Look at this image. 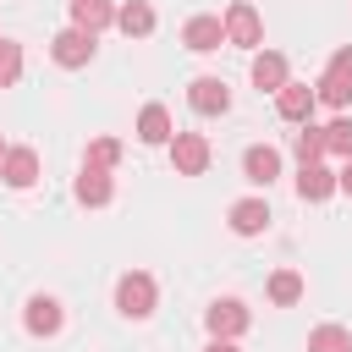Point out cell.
Here are the masks:
<instances>
[{"mask_svg": "<svg viewBox=\"0 0 352 352\" xmlns=\"http://www.w3.org/2000/svg\"><path fill=\"white\" fill-rule=\"evenodd\" d=\"M324 148L341 154V160H352V116H336V121L324 126Z\"/></svg>", "mask_w": 352, "mask_h": 352, "instance_id": "obj_23", "label": "cell"}, {"mask_svg": "<svg viewBox=\"0 0 352 352\" xmlns=\"http://www.w3.org/2000/svg\"><path fill=\"white\" fill-rule=\"evenodd\" d=\"M346 352H352V346H346Z\"/></svg>", "mask_w": 352, "mask_h": 352, "instance_id": "obj_30", "label": "cell"}, {"mask_svg": "<svg viewBox=\"0 0 352 352\" xmlns=\"http://www.w3.org/2000/svg\"><path fill=\"white\" fill-rule=\"evenodd\" d=\"M116 28H121L126 38H148V33H154V6H148V0H126V6H116Z\"/></svg>", "mask_w": 352, "mask_h": 352, "instance_id": "obj_17", "label": "cell"}, {"mask_svg": "<svg viewBox=\"0 0 352 352\" xmlns=\"http://www.w3.org/2000/svg\"><path fill=\"white\" fill-rule=\"evenodd\" d=\"M270 302H275V308L302 302V275H297V270H275V275H270Z\"/></svg>", "mask_w": 352, "mask_h": 352, "instance_id": "obj_19", "label": "cell"}, {"mask_svg": "<svg viewBox=\"0 0 352 352\" xmlns=\"http://www.w3.org/2000/svg\"><path fill=\"white\" fill-rule=\"evenodd\" d=\"M0 176H6V187H33L38 182V154L33 148H6V160H0Z\"/></svg>", "mask_w": 352, "mask_h": 352, "instance_id": "obj_12", "label": "cell"}, {"mask_svg": "<svg viewBox=\"0 0 352 352\" xmlns=\"http://www.w3.org/2000/svg\"><path fill=\"white\" fill-rule=\"evenodd\" d=\"M292 148H297V160H302V165L324 160V154H330V148H324V126H308V121H302V132H297V143H292Z\"/></svg>", "mask_w": 352, "mask_h": 352, "instance_id": "obj_21", "label": "cell"}, {"mask_svg": "<svg viewBox=\"0 0 352 352\" xmlns=\"http://www.w3.org/2000/svg\"><path fill=\"white\" fill-rule=\"evenodd\" d=\"M116 22V6L110 0H72V28H82V33H104Z\"/></svg>", "mask_w": 352, "mask_h": 352, "instance_id": "obj_18", "label": "cell"}, {"mask_svg": "<svg viewBox=\"0 0 352 352\" xmlns=\"http://www.w3.org/2000/svg\"><path fill=\"white\" fill-rule=\"evenodd\" d=\"M314 94H319V104H330V110H346V104H352V82L336 77V72H324V77L314 82Z\"/></svg>", "mask_w": 352, "mask_h": 352, "instance_id": "obj_20", "label": "cell"}, {"mask_svg": "<svg viewBox=\"0 0 352 352\" xmlns=\"http://www.w3.org/2000/svg\"><path fill=\"white\" fill-rule=\"evenodd\" d=\"M248 77H253V88H258V94H280V88L292 82V66H286V55H280V50H258V55H253V66H248Z\"/></svg>", "mask_w": 352, "mask_h": 352, "instance_id": "obj_5", "label": "cell"}, {"mask_svg": "<svg viewBox=\"0 0 352 352\" xmlns=\"http://www.w3.org/2000/svg\"><path fill=\"white\" fill-rule=\"evenodd\" d=\"M336 187H341V182H336V170H324L319 160L297 170V198H302V204H324V198H330Z\"/></svg>", "mask_w": 352, "mask_h": 352, "instance_id": "obj_13", "label": "cell"}, {"mask_svg": "<svg viewBox=\"0 0 352 352\" xmlns=\"http://www.w3.org/2000/svg\"><path fill=\"white\" fill-rule=\"evenodd\" d=\"M154 302H160V286H154V275H143V270H126V275L116 280V308H121L126 319H148V314H154Z\"/></svg>", "mask_w": 352, "mask_h": 352, "instance_id": "obj_1", "label": "cell"}, {"mask_svg": "<svg viewBox=\"0 0 352 352\" xmlns=\"http://www.w3.org/2000/svg\"><path fill=\"white\" fill-rule=\"evenodd\" d=\"M94 38H99V33H82V28H60V33L50 38V55H55V66H66V72L88 66V60H94Z\"/></svg>", "mask_w": 352, "mask_h": 352, "instance_id": "obj_3", "label": "cell"}, {"mask_svg": "<svg viewBox=\"0 0 352 352\" xmlns=\"http://www.w3.org/2000/svg\"><path fill=\"white\" fill-rule=\"evenodd\" d=\"M170 165H176V176H204L209 170V138L204 132H176L170 138Z\"/></svg>", "mask_w": 352, "mask_h": 352, "instance_id": "obj_4", "label": "cell"}, {"mask_svg": "<svg viewBox=\"0 0 352 352\" xmlns=\"http://www.w3.org/2000/svg\"><path fill=\"white\" fill-rule=\"evenodd\" d=\"M204 352H236V341H220V336H214V341H209Z\"/></svg>", "mask_w": 352, "mask_h": 352, "instance_id": "obj_28", "label": "cell"}, {"mask_svg": "<svg viewBox=\"0 0 352 352\" xmlns=\"http://www.w3.org/2000/svg\"><path fill=\"white\" fill-rule=\"evenodd\" d=\"M16 77H22V44L0 38V88H11Z\"/></svg>", "mask_w": 352, "mask_h": 352, "instance_id": "obj_24", "label": "cell"}, {"mask_svg": "<svg viewBox=\"0 0 352 352\" xmlns=\"http://www.w3.org/2000/svg\"><path fill=\"white\" fill-rule=\"evenodd\" d=\"M0 160H6V138H0Z\"/></svg>", "mask_w": 352, "mask_h": 352, "instance_id": "obj_29", "label": "cell"}, {"mask_svg": "<svg viewBox=\"0 0 352 352\" xmlns=\"http://www.w3.org/2000/svg\"><path fill=\"white\" fill-rule=\"evenodd\" d=\"M248 308L236 302V297H220V302H209V314H204V324H209V336H220V341H236L242 330H248Z\"/></svg>", "mask_w": 352, "mask_h": 352, "instance_id": "obj_7", "label": "cell"}, {"mask_svg": "<svg viewBox=\"0 0 352 352\" xmlns=\"http://www.w3.org/2000/svg\"><path fill=\"white\" fill-rule=\"evenodd\" d=\"M116 160H121V143H116V138H94V143H88V165H104V170H110Z\"/></svg>", "mask_w": 352, "mask_h": 352, "instance_id": "obj_25", "label": "cell"}, {"mask_svg": "<svg viewBox=\"0 0 352 352\" xmlns=\"http://www.w3.org/2000/svg\"><path fill=\"white\" fill-rule=\"evenodd\" d=\"M187 104H192L198 116H226V110H231L226 77H192V82H187Z\"/></svg>", "mask_w": 352, "mask_h": 352, "instance_id": "obj_6", "label": "cell"}, {"mask_svg": "<svg viewBox=\"0 0 352 352\" xmlns=\"http://www.w3.org/2000/svg\"><path fill=\"white\" fill-rule=\"evenodd\" d=\"M182 44H187L192 55L220 50V44H226V16H192V22L182 28Z\"/></svg>", "mask_w": 352, "mask_h": 352, "instance_id": "obj_8", "label": "cell"}, {"mask_svg": "<svg viewBox=\"0 0 352 352\" xmlns=\"http://www.w3.org/2000/svg\"><path fill=\"white\" fill-rule=\"evenodd\" d=\"M242 176H248L253 187H270V182L280 176V148H270V143H253V148L242 154Z\"/></svg>", "mask_w": 352, "mask_h": 352, "instance_id": "obj_9", "label": "cell"}, {"mask_svg": "<svg viewBox=\"0 0 352 352\" xmlns=\"http://www.w3.org/2000/svg\"><path fill=\"white\" fill-rule=\"evenodd\" d=\"M170 138H176L170 110H165V104H143V110H138V143L154 148V143H170Z\"/></svg>", "mask_w": 352, "mask_h": 352, "instance_id": "obj_15", "label": "cell"}, {"mask_svg": "<svg viewBox=\"0 0 352 352\" xmlns=\"http://www.w3.org/2000/svg\"><path fill=\"white\" fill-rule=\"evenodd\" d=\"M314 104H319V94H314L308 82H286V88L275 94V110H280V121H308V116H314Z\"/></svg>", "mask_w": 352, "mask_h": 352, "instance_id": "obj_11", "label": "cell"}, {"mask_svg": "<svg viewBox=\"0 0 352 352\" xmlns=\"http://www.w3.org/2000/svg\"><path fill=\"white\" fill-rule=\"evenodd\" d=\"M336 182H341V192H346V198H352V160H346V165H341V176H336Z\"/></svg>", "mask_w": 352, "mask_h": 352, "instance_id": "obj_27", "label": "cell"}, {"mask_svg": "<svg viewBox=\"0 0 352 352\" xmlns=\"http://www.w3.org/2000/svg\"><path fill=\"white\" fill-rule=\"evenodd\" d=\"M22 324H28L33 336H55V330L66 324V314H60V302H55V297H44V292H38V297H28V314H22Z\"/></svg>", "mask_w": 352, "mask_h": 352, "instance_id": "obj_14", "label": "cell"}, {"mask_svg": "<svg viewBox=\"0 0 352 352\" xmlns=\"http://www.w3.org/2000/svg\"><path fill=\"white\" fill-rule=\"evenodd\" d=\"M226 220H231L236 236H258V231H270V204L264 198H236Z\"/></svg>", "mask_w": 352, "mask_h": 352, "instance_id": "obj_10", "label": "cell"}, {"mask_svg": "<svg viewBox=\"0 0 352 352\" xmlns=\"http://www.w3.org/2000/svg\"><path fill=\"white\" fill-rule=\"evenodd\" d=\"M77 204H88V209L110 204V170L104 165H88L82 160V170H77Z\"/></svg>", "mask_w": 352, "mask_h": 352, "instance_id": "obj_16", "label": "cell"}, {"mask_svg": "<svg viewBox=\"0 0 352 352\" xmlns=\"http://www.w3.org/2000/svg\"><path fill=\"white\" fill-rule=\"evenodd\" d=\"M226 44H236V50H258L264 44V22H258V11L248 0L226 6Z\"/></svg>", "mask_w": 352, "mask_h": 352, "instance_id": "obj_2", "label": "cell"}, {"mask_svg": "<svg viewBox=\"0 0 352 352\" xmlns=\"http://www.w3.org/2000/svg\"><path fill=\"white\" fill-rule=\"evenodd\" d=\"M352 346V336L341 330V324H319V330H308V352H346Z\"/></svg>", "mask_w": 352, "mask_h": 352, "instance_id": "obj_22", "label": "cell"}, {"mask_svg": "<svg viewBox=\"0 0 352 352\" xmlns=\"http://www.w3.org/2000/svg\"><path fill=\"white\" fill-rule=\"evenodd\" d=\"M330 72H336V77H346V82H352V44H346V50H336V55H330Z\"/></svg>", "mask_w": 352, "mask_h": 352, "instance_id": "obj_26", "label": "cell"}]
</instances>
